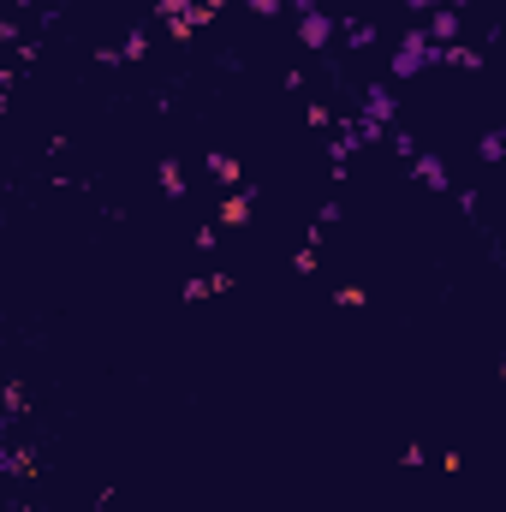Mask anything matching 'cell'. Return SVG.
Here are the masks:
<instances>
[{"label":"cell","mask_w":506,"mask_h":512,"mask_svg":"<svg viewBox=\"0 0 506 512\" xmlns=\"http://www.w3.org/2000/svg\"><path fill=\"white\" fill-rule=\"evenodd\" d=\"M221 221H227V227H245V221H251V197H245V191H233V197L221 203Z\"/></svg>","instance_id":"6da1fadb"},{"label":"cell","mask_w":506,"mask_h":512,"mask_svg":"<svg viewBox=\"0 0 506 512\" xmlns=\"http://www.w3.org/2000/svg\"><path fill=\"white\" fill-rule=\"evenodd\" d=\"M429 30H435L441 42H453V36H459V12H453V6H447V12H435V18H429Z\"/></svg>","instance_id":"7a4b0ae2"},{"label":"cell","mask_w":506,"mask_h":512,"mask_svg":"<svg viewBox=\"0 0 506 512\" xmlns=\"http://www.w3.org/2000/svg\"><path fill=\"white\" fill-rule=\"evenodd\" d=\"M417 179H429V185H447V167H441L435 155H423V161H417Z\"/></svg>","instance_id":"3957f363"},{"label":"cell","mask_w":506,"mask_h":512,"mask_svg":"<svg viewBox=\"0 0 506 512\" xmlns=\"http://www.w3.org/2000/svg\"><path fill=\"white\" fill-rule=\"evenodd\" d=\"M304 42H328V18H322V12L304 18Z\"/></svg>","instance_id":"277c9868"},{"label":"cell","mask_w":506,"mask_h":512,"mask_svg":"<svg viewBox=\"0 0 506 512\" xmlns=\"http://www.w3.org/2000/svg\"><path fill=\"white\" fill-rule=\"evenodd\" d=\"M215 179L233 185V179H239V161H233V155H215Z\"/></svg>","instance_id":"5b68a950"},{"label":"cell","mask_w":506,"mask_h":512,"mask_svg":"<svg viewBox=\"0 0 506 512\" xmlns=\"http://www.w3.org/2000/svg\"><path fill=\"white\" fill-rule=\"evenodd\" d=\"M447 60H453V66H465V72H477V66H483V54H471V48H453Z\"/></svg>","instance_id":"8992f818"},{"label":"cell","mask_w":506,"mask_h":512,"mask_svg":"<svg viewBox=\"0 0 506 512\" xmlns=\"http://www.w3.org/2000/svg\"><path fill=\"white\" fill-rule=\"evenodd\" d=\"M256 6H262V12H274V6H280V0H256Z\"/></svg>","instance_id":"52a82bcc"},{"label":"cell","mask_w":506,"mask_h":512,"mask_svg":"<svg viewBox=\"0 0 506 512\" xmlns=\"http://www.w3.org/2000/svg\"><path fill=\"white\" fill-rule=\"evenodd\" d=\"M209 6H215V0H203V12H209Z\"/></svg>","instance_id":"ba28073f"},{"label":"cell","mask_w":506,"mask_h":512,"mask_svg":"<svg viewBox=\"0 0 506 512\" xmlns=\"http://www.w3.org/2000/svg\"><path fill=\"white\" fill-rule=\"evenodd\" d=\"M501 376H506V364H501Z\"/></svg>","instance_id":"9c48e42d"}]
</instances>
